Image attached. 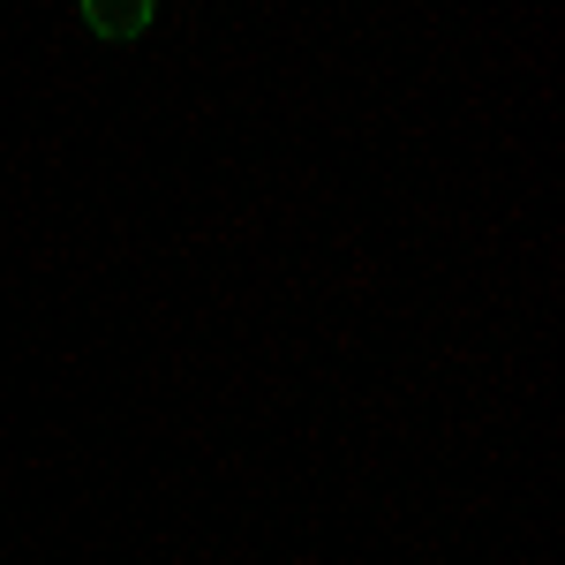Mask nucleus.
Here are the masks:
<instances>
[{
    "label": "nucleus",
    "mask_w": 565,
    "mask_h": 565,
    "mask_svg": "<svg viewBox=\"0 0 565 565\" xmlns=\"http://www.w3.org/2000/svg\"><path fill=\"white\" fill-rule=\"evenodd\" d=\"M84 23L98 39H136V31H151V0H129V8H98V0H90Z\"/></svg>",
    "instance_id": "obj_1"
}]
</instances>
